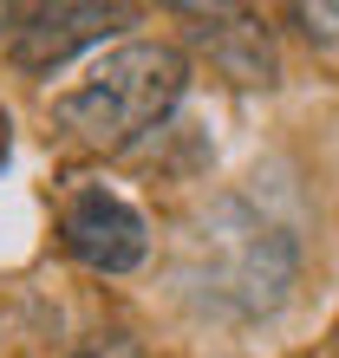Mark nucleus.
I'll list each match as a JSON object with an SVG mask.
<instances>
[{"label":"nucleus","instance_id":"1","mask_svg":"<svg viewBox=\"0 0 339 358\" xmlns=\"http://www.w3.org/2000/svg\"><path fill=\"white\" fill-rule=\"evenodd\" d=\"M183 92H189V59L163 39H131V46L104 52L72 92H59L53 117L92 150H124L144 131H157L183 104Z\"/></svg>","mask_w":339,"mask_h":358},{"label":"nucleus","instance_id":"2","mask_svg":"<svg viewBox=\"0 0 339 358\" xmlns=\"http://www.w3.org/2000/svg\"><path fill=\"white\" fill-rule=\"evenodd\" d=\"M59 241H66V255L92 273H131L144 255H151V235H144V215L124 196L98 182H78L66 208H59Z\"/></svg>","mask_w":339,"mask_h":358},{"label":"nucleus","instance_id":"3","mask_svg":"<svg viewBox=\"0 0 339 358\" xmlns=\"http://www.w3.org/2000/svg\"><path fill=\"white\" fill-rule=\"evenodd\" d=\"M124 20V7H20L13 13V66L20 72H59L78 46L104 39Z\"/></svg>","mask_w":339,"mask_h":358},{"label":"nucleus","instance_id":"4","mask_svg":"<svg viewBox=\"0 0 339 358\" xmlns=\"http://www.w3.org/2000/svg\"><path fill=\"white\" fill-rule=\"evenodd\" d=\"M183 20H196L189 39L216 59L222 78L235 85H274V46H268V27L242 7H183Z\"/></svg>","mask_w":339,"mask_h":358},{"label":"nucleus","instance_id":"5","mask_svg":"<svg viewBox=\"0 0 339 358\" xmlns=\"http://www.w3.org/2000/svg\"><path fill=\"white\" fill-rule=\"evenodd\" d=\"M293 20H300V33L313 39V46L339 52V7L333 0H307V7H293Z\"/></svg>","mask_w":339,"mask_h":358},{"label":"nucleus","instance_id":"6","mask_svg":"<svg viewBox=\"0 0 339 358\" xmlns=\"http://www.w3.org/2000/svg\"><path fill=\"white\" fill-rule=\"evenodd\" d=\"M78 358H144V352H137L131 339H124V332H98V339H92V345H85Z\"/></svg>","mask_w":339,"mask_h":358},{"label":"nucleus","instance_id":"7","mask_svg":"<svg viewBox=\"0 0 339 358\" xmlns=\"http://www.w3.org/2000/svg\"><path fill=\"white\" fill-rule=\"evenodd\" d=\"M7 150H13V117L0 111V163H7Z\"/></svg>","mask_w":339,"mask_h":358}]
</instances>
